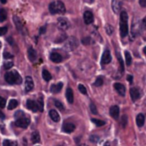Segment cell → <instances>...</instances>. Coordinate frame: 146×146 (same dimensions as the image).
I'll return each instance as SVG.
<instances>
[{
    "label": "cell",
    "instance_id": "cell-15",
    "mask_svg": "<svg viewBox=\"0 0 146 146\" xmlns=\"http://www.w3.org/2000/svg\"><path fill=\"white\" fill-rule=\"evenodd\" d=\"M114 89L117 91V93L121 96L125 95V87H124L123 84L121 83H115L114 84Z\"/></svg>",
    "mask_w": 146,
    "mask_h": 146
},
{
    "label": "cell",
    "instance_id": "cell-33",
    "mask_svg": "<svg viewBox=\"0 0 146 146\" xmlns=\"http://www.w3.org/2000/svg\"><path fill=\"white\" fill-rule=\"evenodd\" d=\"M89 140L91 142L96 143V142L100 141V138H99V136H97V135H91V136H90V138H89Z\"/></svg>",
    "mask_w": 146,
    "mask_h": 146
},
{
    "label": "cell",
    "instance_id": "cell-42",
    "mask_svg": "<svg viewBox=\"0 0 146 146\" xmlns=\"http://www.w3.org/2000/svg\"><path fill=\"white\" fill-rule=\"evenodd\" d=\"M23 116H24V113H23L22 111H18V112H16V114H15V117H16V119H17V118L23 117Z\"/></svg>",
    "mask_w": 146,
    "mask_h": 146
},
{
    "label": "cell",
    "instance_id": "cell-40",
    "mask_svg": "<svg viewBox=\"0 0 146 146\" xmlns=\"http://www.w3.org/2000/svg\"><path fill=\"white\" fill-rule=\"evenodd\" d=\"M118 60H119V63H120V71L121 72H123L124 71V66H123V61H122V59H121V57H118Z\"/></svg>",
    "mask_w": 146,
    "mask_h": 146
},
{
    "label": "cell",
    "instance_id": "cell-27",
    "mask_svg": "<svg viewBox=\"0 0 146 146\" xmlns=\"http://www.w3.org/2000/svg\"><path fill=\"white\" fill-rule=\"evenodd\" d=\"M125 61H126V65H131L132 63V57L128 51H125Z\"/></svg>",
    "mask_w": 146,
    "mask_h": 146
},
{
    "label": "cell",
    "instance_id": "cell-24",
    "mask_svg": "<svg viewBox=\"0 0 146 146\" xmlns=\"http://www.w3.org/2000/svg\"><path fill=\"white\" fill-rule=\"evenodd\" d=\"M7 12L4 8H0V22H4L6 20Z\"/></svg>",
    "mask_w": 146,
    "mask_h": 146
},
{
    "label": "cell",
    "instance_id": "cell-22",
    "mask_svg": "<svg viewBox=\"0 0 146 146\" xmlns=\"http://www.w3.org/2000/svg\"><path fill=\"white\" fill-rule=\"evenodd\" d=\"M13 20H14L15 25H16V28L18 29V30L20 31V32H23V24H22V22L20 21V19H19L17 16H14Z\"/></svg>",
    "mask_w": 146,
    "mask_h": 146
},
{
    "label": "cell",
    "instance_id": "cell-20",
    "mask_svg": "<svg viewBox=\"0 0 146 146\" xmlns=\"http://www.w3.org/2000/svg\"><path fill=\"white\" fill-rule=\"evenodd\" d=\"M144 121H145V117L142 113H139L137 116H136V124L139 127H142L144 125Z\"/></svg>",
    "mask_w": 146,
    "mask_h": 146
},
{
    "label": "cell",
    "instance_id": "cell-39",
    "mask_svg": "<svg viewBox=\"0 0 146 146\" xmlns=\"http://www.w3.org/2000/svg\"><path fill=\"white\" fill-rule=\"evenodd\" d=\"M7 27H0V36H2V35H4L5 33H7Z\"/></svg>",
    "mask_w": 146,
    "mask_h": 146
},
{
    "label": "cell",
    "instance_id": "cell-18",
    "mask_svg": "<svg viewBox=\"0 0 146 146\" xmlns=\"http://www.w3.org/2000/svg\"><path fill=\"white\" fill-rule=\"evenodd\" d=\"M49 116H50V118L54 122H58L59 120H60V115H59L58 112L55 111V110H50V111H49Z\"/></svg>",
    "mask_w": 146,
    "mask_h": 146
},
{
    "label": "cell",
    "instance_id": "cell-9",
    "mask_svg": "<svg viewBox=\"0 0 146 146\" xmlns=\"http://www.w3.org/2000/svg\"><path fill=\"white\" fill-rule=\"evenodd\" d=\"M34 87V82H33V79L30 77V76H27L25 78V91L29 92L33 89Z\"/></svg>",
    "mask_w": 146,
    "mask_h": 146
},
{
    "label": "cell",
    "instance_id": "cell-44",
    "mask_svg": "<svg viewBox=\"0 0 146 146\" xmlns=\"http://www.w3.org/2000/svg\"><path fill=\"white\" fill-rule=\"evenodd\" d=\"M4 57H5V58H12L13 56L10 54V53H8V52H5V53H4Z\"/></svg>",
    "mask_w": 146,
    "mask_h": 146
},
{
    "label": "cell",
    "instance_id": "cell-51",
    "mask_svg": "<svg viewBox=\"0 0 146 146\" xmlns=\"http://www.w3.org/2000/svg\"><path fill=\"white\" fill-rule=\"evenodd\" d=\"M0 48H1V42H0Z\"/></svg>",
    "mask_w": 146,
    "mask_h": 146
},
{
    "label": "cell",
    "instance_id": "cell-29",
    "mask_svg": "<svg viewBox=\"0 0 146 146\" xmlns=\"http://www.w3.org/2000/svg\"><path fill=\"white\" fill-rule=\"evenodd\" d=\"M3 146H17V143L16 142H11L10 140H4Z\"/></svg>",
    "mask_w": 146,
    "mask_h": 146
},
{
    "label": "cell",
    "instance_id": "cell-16",
    "mask_svg": "<svg viewBox=\"0 0 146 146\" xmlns=\"http://www.w3.org/2000/svg\"><path fill=\"white\" fill-rule=\"evenodd\" d=\"M50 59H51V61H53V62L59 63L62 61V56L57 52H52L50 54Z\"/></svg>",
    "mask_w": 146,
    "mask_h": 146
},
{
    "label": "cell",
    "instance_id": "cell-4",
    "mask_svg": "<svg viewBox=\"0 0 146 146\" xmlns=\"http://www.w3.org/2000/svg\"><path fill=\"white\" fill-rule=\"evenodd\" d=\"M64 44V48L66 50H73V49H75L76 47L78 46V42H77V39L75 37H69L67 40H65Z\"/></svg>",
    "mask_w": 146,
    "mask_h": 146
},
{
    "label": "cell",
    "instance_id": "cell-3",
    "mask_svg": "<svg viewBox=\"0 0 146 146\" xmlns=\"http://www.w3.org/2000/svg\"><path fill=\"white\" fill-rule=\"evenodd\" d=\"M5 81L9 84H21L22 82V78L19 75V73L17 71H11V72H7L4 76Z\"/></svg>",
    "mask_w": 146,
    "mask_h": 146
},
{
    "label": "cell",
    "instance_id": "cell-6",
    "mask_svg": "<svg viewBox=\"0 0 146 146\" xmlns=\"http://www.w3.org/2000/svg\"><path fill=\"white\" fill-rule=\"evenodd\" d=\"M111 7H112V10H113V12L115 13V14H120L121 8H122L121 0H112Z\"/></svg>",
    "mask_w": 146,
    "mask_h": 146
},
{
    "label": "cell",
    "instance_id": "cell-46",
    "mask_svg": "<svg viewBox=\"0 0 146 146\" xmlns=\"http://www.w3.org/2000/svg\"><path fill=\"white\" fill-rule=\"evenodd\" d=\"M0 118H2V119H4L5 118V115L3 114V112L1 111V110H0Z\"/></svg>",
    "mask_w": 146,
    "mask_h": 146
},
{
    "label": "cell",
    "instance_id": "cell-28",
    "mask_svg": "<svg viewBox=\"0 0 146 146\" xmlns=\"http://www.w3.org/2000/svg\"><path fill=\"white\" fill-rule=\"evenodd\" d=\"M105 30H106V32H107L108 35H111L112 33H113V26L110 25V24H106Z\"/></svg>",
    "mask_w": 146,
    "mask_h": 146
},
{
    "label": "cell",
    "instance_id": "cell-21",
    "mask_svg": "<svg viewBox=\"0 0 146 146\" xmlns=\"http://www.w3.org/2000/svg\"><path fill=\"white\" fill-rule=\"evenodd\" d=\"M27 54H28V57H29V59H30V61L34 62V61L36 60L37 54H36V51H35L33 48H29L28 49V52H27Z\"/></svg>",
    "mask_w": 146,
    "mask_h": 146
},
{
    "label": "cell",
    "instance_id": "cell-14",
    "mask_svg": "<svg viewBox=\"0 0 146 146\" xmlns=\"http://www.w3.org/2000/svg\"><path fill=\"white\" fill-rule=\"evenodd\" d=\"M26 107L28 109H30L31 111H38V105H37V102H35L34 100H27L26 102Z\"/></svg>",
    "mask_w": 146,
    "mask_h": 146
},
{
    "label": "cell",
    "instance_id": "cell-47",
    "mask_svg": "<svg viewBox=\"0 0 146 146\" xmlns=\"http://www.w3.org/2000/svg\"><path fill=\"white\" fill-rule=\"evenodd\" d=\"M132 79H133V77H132V76H130V75H128L127 76V80L129 82H132Z\"/></svg>",
    "mask_w": 146,
    "mask_h": 146
},
{
    "label": "cell",
    "instance_id": "cell-30",
    "mask_svg": "<svg viewBox=\"0 0 146 146\" xmlns=\"http://www.w3.org/2000/svg\"><path fill=\"white\" fill-rule=\"evenodd\" d=\"M91 121L93 122V123L95 124V125H97V126H103V125H105V122L102 121V120H99V119H92Z\"/></svg>",
    "mask_w": 146,
    "mask_h": 146
},
{
    "label": "cell",
    "instance_id": "cell-31",
    "mask_svg": "<svg viewBox=\"0 0 146 146\" xmlns=\"http://www.w3.org/2000/svg\"><path fill=\"white\" fill-rule=\"evenodd\" d=\"M37 105H38L39 111H43V98L42 97H39L38 102H37Z\"/></svg>",
    "mask_w": 146,
    "mask_h": 146
},
{
    "label": "cell",
    "instance_id": "cell-7",
    "mask_svg": "<svg viewBox=\"0 0 146 146\" xmlns=\"http://www.w3.org/2000/svg\"><path fill=\"white\" fill-rule=\"evenodd\" d=\"M57 26L61 30H66V29L69 28V22L65 18L61 17V18H58V20H57Z\"/></svg>",
    "mask_w": 146,
    "mask_h": 146
},
{
    "label": "cell",
    "instance_id": "cell-10",
    "mask_svg": "<svg viewBox=\"0 0 146 146\" xmlns=\"http://www.w3.org/2000/svg\"><path fill=\"white\" fill-rule=\"evenodd\" d=\"M62 129L65 133H71V132H73L74 129H75V125L73 123H70V122H65L62 126Z\"/></svg>",
    "mask_w": 146,
    "mask_h": 146
},
{
    "label": "cell",
    "instance_id": "cell-43",
    "mask_svg": "<svg viewBox=\"0 0 146 146\" xmlns=\"http://www.w3.org/2000/svg\"><path fill=\"white\" fill-rule=\"evenodd\" d=\"M139 3H140V5H141L142 7H145L146 6V0H140Z\"/></svg>",
    "mask_w": 146,
    "mask_h": 146
},
{
    "label": "cell",
    "instance_id": "cell-26",
    "mask_svg": "<svg viewBox=\"0 0 146 146\" xmlns=\"http://www.w3.org/2000/svg\"><path fill=\"white\" fill-rule=\"evenodd\" d=\"M42 77H43V79H44L45 81L48 82V81H50V80H51V74L47 70H43L42 71Z\"/></svg>",
    "mask_w": 146,
    "mask_h": 146
},
{
    "label": "cell",
    "instance_id": "cell-17",
    "mask_svg": "<svg viewBox=\"0 0 146 146\" xmlns=\"http://www.w3.org/2000/svg\"><path fill=\"white\" fill-rule=\"evenodd\" d=\"M62 87H63V83H61V82L57 84H53L50 87V91L52 93H59L61 91V89H62Z\"/></svg>",
    "mask_w": 146,
    "mask_h": 146
},
{
    "label": "cell",
    "instance_id": "cell-38",
    "mask_svg": "<svg viewBox=\"0 0 146 146\" xmlns=\"http://www.w3.org/2000/svg\"><path fill=\"white\" fill-rule=\"evenodd\" d=\"M90 110H91V113H93V114H97V109H96L95 105H94L93 103L90 104Z\"/></svg>",
    "mask_w": 146,
    "mask_h": 146
},
{
    "label": "cell",
    "instance_id": "cell-35",
    "mask_svg": "<svg viewBox=\"0 0 146 146\" xmlns=\"http://www.w3.org/2000/svg\"><path fill=\"white\" fill-rule=\"evenodd\" d=\"M78 89H79V91L81 92L82 94H86V93H87V90H86L85 86L82 85V84H79V86H78Z\"/></svg>",
    "mask_w": 146,
    "mask_h": 146
},
{
    "label": "cell",
    "instance_id": "cell-49",
    "mask_svg": "<svg viewBox=\"0 0 146 146\" xmlns=\"http://www.w3.org/2000/svg\"><path fill=\"white\" fill-rule=\"evenodd\" d=\"M0 1H1V3H2V4H4V3H6V0H0Z\"/></svg>",
    "mask_w": 146,
    "mask_h": 146
},
{
    "label": "cell",
    "instance_id": "cell-32",
    "mask_svg": "<svg viewBox=\"0 0 146 146\" xmlns=\"http://www.w3.org/2000/svg\"><path fill=\"white\" fill-rule=\"evenodd\" d=\"M102 84H103V77H98L97 79H96V81L94 82V85L95 86H101Z\"/></svg>",
    "mask_w": 146,
    "mask_h": 146
},
{
    "label": "cell",
    "instance_id": "cell-25",
    "mask_svg": "<svg viewBox=\"0 0 146 146\" xmlns=\"http://www.w3.org/2000/svg\"><path fill=\"white\" fill-rule=\"evenodd\" d=\"M17 105H18V101H17V100H15V99H11L10 101H9V103H8V109L9 110L14 109V108L17 107Z\"/></svg>",
    "mask_w": 146,
    "mask_h": 146
},
{
    "label": "cell",
    "instance_id": "cell-5",
    "mask_svg": "<svg viewBox=\"0 0 146 146\" xmlns=\"http://www.w3.org/2000/svg\"><path fill=\"white\" fill-rule=\"evenodd\" d=\"M29 124H30V120H29V118L25 117V116L17 118L16 121H15V125L20 128H27Z\"/></svg>",
    "mask_w": 146,
    "mask_h": 146
},
{
    "label": "cell",
    "instance_id": "cell-34",
    "mask_svg": "<svg viewBox=\"0 0 146 146\" xmlns=\"http://www.w3.org/2000/svg\"><path fill=\"white\" fill-rule=\"evenodd\" d=\"M54 103H55V105H56V107L57 108H59V110H64V107H63V105H62V103H61L60 101H58V100H54Z\"/></svg>",
    "mask_w": 146,
    "mask_h": 146
},
{
    "label": "cell",
    "instance_id": "cell-8",
    "mask_svg": "<svg viewBox=\"0 0 146 146\" xmlns=\"http://www.w3.org/2000/svg\"><path fill=\"white\" fill-rule=\"evenodd\" d=\"M111 61V53L108 49H106L105 51L103 52V55H102V58H101V64L104 65V64H108L110 63Z\"/></svg>",
    "mask_w": 146,
    "mask_h": 146
},
{
    "label": "cell",
    "instance_id": "cell-2",
    "mask_svg": "<svg viewBox=\"0 0 146 146\" xmlns=\"http://www.w3.org/2000/svg\"><path fill=\"white\" fill-rule=\"evenodd\" d=\"M49 11H50L51 14H63V13L66 12V8H65V5L63 4L62 1H53L49 4Z\"/></svg>",
    "mask_w": 146,
    "mask_h": 146
},
{
    "label": "cell",
    "instance_id": "cell-37",
    "mask_svg": "<svg viewBox=\"0 0 146 146\" xmlns=\"http://www.w3.org/2000/svg\"><path fill=\"white\" fill-rule=\"evenodd\" d=\"M82 43H83V44H86V45L90 44V43H91V38H90V37L83 38V39H82Z\"/></svg>",
    "mask_w": 146,
    "mask_h": 146
},
{
    "label": "cell",
    "instance_id": "cell-41",
    "mask_svg": "<svg viewBox=\"0 0 146 146\" xmlns=\"http://www.w3.org/2000/svg\"><path fill=\"white\" fill-rule=\"evenodd\" d=\"M13 66V62H7L4 64V68L5 69H10Z\"/></svg>",
    "mask_w": 146,
    "mask_h": 146
},
{
    "label": "cell",
    "instance_id": "cell-48",
    "mask_svg": "<svg viewBox=\"0 0 146 146\" xmlns=\"http://www.w3.org/2000/svg\"><path fill=\"white\" fill-rule=\"evenodd\" d=\"M7 40H8V42L10 43L11 45H13V41H12V38H11V37H8V39H7Z\"/></svg>",
    "mask_w": 146,
    "mask_h": 146
},
{
    "label": "cell",
    "instance_id": "cell-11",
    "mask_svg": "<svg viewBox=\"0 0 146 146\" xmlns=\"http://www.w3.org/2000/svg\"><path fill=\"white\" fill-rule=\"evenodd\" d=\"M130 97H131L132 101H136V100L139 99L140 97V91L138 88L133 87L130 89Z\"/></svg>",
    "mask_w": 146,
    "mask_h": 146
},
{
    "label": "cell",
    "instance_id": "cell-45",
    "mask_svg": "<svg viewBox=\"0 0 146 146\" xmlns=\"http://www.w3.org/2000/svg\"><path fill=\"white\" fill-rule=\"evenodd\" d=\"M142 24H143V27H144V29L146 30V17L143 19V21H142Z\"/></svg>",
    "mask_w": 146,
    "mask_h": 146
},
{
    "label": "cell",
    "instance_id": "cell-36",
    "mask_svg": "<svg viewBox=\"0 0 146 146\" xmlns=\"http://www.w3.org/2000/svg\"><path fill=\"white\" fill-rule=\"evenodd\" d=\"M5 105H6V100H5L3 97L0 96V108L5 107Z\"/></svg>",
    "mask_w": 146,
    "mask_h": 146
},
{
    "label": "cell",
    "instance_id": "cell-1",
    "mask_svg": "<svg viewBox=\"0 0 146 146\" xmlns=\"http://www.w3.org/2000/svg\"><path fill=\"white\" fill-rule=\"evenodd\" d=\"M120 34L122 37H125L128 34V14L126 11L120 12V21H119Z\"/></svg>",
    "mask_w": 146,
    "mask_h": 146
},
{
    "label": "cell",
    "instance_id": "cell-12",
    "mask_svg": "<svg viewBox=\"0 0 146 146\" xmlns=\"http://www.w3.org/2000/svg\"><path fill=\"white\" fill-rule=\"evenodd\" d=\"M83 19L85 24H91L93 22V14H92L91 11H85L83 15Z\"/></svg>",
    "mask_w": 146,
    "mask_h": 146
},
{
    "label": "cell",
    "instance_id": "cell-52",
    "mask_svg": "<svg viewBox=\"0 0 146 146\" xmlns=\"http://www.w3.org/2000/svg\"><path fill=\"white\" fill-rule=\"evenodd\" d=\"M85 146H87V145H85Z\"/></svg>",
    "mask_w": 146,
    "mask_h": 146
},
{
    "label": "cell",
    "instance_id": "cell-13",
    "mask_svg": "<svg viewBox=\"0 0 146 146\" xmlns=\"http://www.w3.org/2000/svg\"><path fill=\"white\" fill-rule=\"evenodd\" d=\"M110 115H111L112 118H114V119H118V117H119V107H118L117 105H113L110 107Z\"/></svg>",
    "mask_w": 146,
    "mask_h": 146
},
{
    "label": "cell",
    "instance_id": "cell-50",
    "mask_svg": "<svg viewBox=\"0 0 146 146\" xmlns=\"http://www.w3.org/2000/svg\"><path fill=\"white\" fill-rule=\"evenodd\" d=\"M143 51H144V54H145V56H146V47H144Z\"/></svg>",
    "mask_w": 146,
    "mask_h": 146
},
{
    "label": "cell",
    "instance_id": "cell-19",
    "mask_svg": "<svg viewBox=\"0 0 146 146\" xmlns=\"http://www.w3.org/2000/svg\"><path fill=\"white\" fill-rule=\"evenodd\" d=\"M66 99L67 101L69 102V103H73V101H74V95H73V91L71 88H67L66 90Z\"/></svg>",
    "mask_w": 146,
    "mask_h": 146
},
{
    "label": "cell",
    "instance_id": "cell-23",
    "mask_svg": "<svg viewBox=\"0 0 146 146\" xmlns=\"http://www.w3.org/2000/svg\"><path fill=\"white\" fill-rule=\"evenodd\" d=\"M31 139H32V142L33 143H38L40 141V135L37 131H34L31 135Z\"/></svg>",
    "mask_w": 146,
    "mask_h": 146
}]
</instances>
